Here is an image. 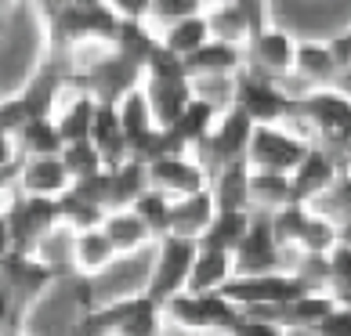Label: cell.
Here are the masks:
<instances>
[{
    "label": "cell",
    "mask_w": 351,
    "mask_h": 336,
    "mask_svg": "<svg viewBox=\"0 0 351 336\" xmlns=\"http://www.w3.org/2000/svg\"><path fill=\"white\" fill-rule=\"evenodd\" d=\"M141 90L149 98V109L156 116V123L163 127H174L181 120L192 101H196V83L185 69V58L171 55L163 44H156V51L145 62V73H141Z\"/></svg>",
    "instance_id": "1"
},
{
    "label": "cell",
    "mask_w": 351,
    "mask_h": 336,
    "mask_svg": "<svg viewBox=\"0 0 351 336\" xmlns=\"http://www.w3.org/2000/svg\"><path fill=\"white\" fill-rule=\"evenodd\" d=\"M311 127V134L319 138V148H326L330 156L348 166L351 163V98L337 87L311 90V94L297 98V116Z\"/></svg>",
    "instance_id": "2"
},
{
    "label": "cell",
    "mask_w": 351,
    "mask_h": 336,
    "mask_svg": "<svg viewBox=\"0 0 351 336\" xmlns=\"http://www.w3.org/2000/svg\"><path fill=\"white\" fill-rule=\"evenodd\" d=\"M0 275H4V318H8L4 333H19L22 315L40 300V293H47V286L58 279V271H55V264L40 261L36 253L4 250Z\"/></svg>",
    "instance_id": "3"
},
{
    "label": "cell",
    "mask_w": 351,
    "mask_h": 336,
    "mask_svg": "<svg viewBox=\"0 0 351 336\" xmlns=\"http://www.w3.org/2000/svg\"><path fill=\"white\" fill-rule=\"evenodd\" d=\"M123 29H127V22L116 15L112 4H66V8L51 11V33H55V40L73 44V47L84 40L116 47Z\"/></svg>",
    "instance_id": "4"
},
{
    "label": "cell",
    "mask_w": 351,
    "mask_h": 336,
    "mask_svg": "<svg viewBox=\"0 0 351 336\" xmlns=\"http://www.w3.org/2000/svg\"><path fill=\"white\" fill-rule=\"evenodd\" d=\"M196 257H199V242H192V239L167 235L163 242H156V261H152L149 282L141 293L160 307L171 304L174 296L189 293V279H192V268H196Z\"/></svg>",
    "instance_id": "5"
},
{
    "label": "cell",
    "mask_w": 351,
    "mask_h": 336,
    "mask_svg": "<svg viewBox=\"0 0 351 336\" xmlns=\"http://www.w3.org/2000/svg\"><path fill=\"white\" fill-rule=\"evenodd\" d=\"M271 228H276V235L282 246H293L301 253H319L326 257L341 246V224L330 221L326 214L311 210V206H286V210L271 214Z\"/></svg>",
    "instance_id": "6"
},
{
    "label": "cell",
    "mask_w": 351,
    "mask_h": 336,
    "mask_svg": "<svg viewBox=\"0 0 351 336\" xmlns=\"http://www.w3.org/2000/svg\"><path fill=\"white\" fill-rule=\"evenodd\" d=\"M163 318L185 333H221L225 336L243 311L221 293H181L171 304H163Z\"/></svg>",
    "instance_id": "7"
},
{
    "label": "cell",
    "mask_w": 351,
    "mask_h": 336,
    "mask_svg": "<svg viewBox=\"0 0 351 336\" xmlns=\"http://www.w3.org/2000/svg\"><path fill=\"white\" fill-rule=\"evenodd\" d=\"M236 109H243L257 127H279L282 120L297 116V98L279 80L243 69L236 76Z\"/></svg>",
    "instance_id": "8"
},
{
    "label": "cell",
    "mask_w": 351,
    "mask_h": 336,
    "mask_svg": "<svg viewBox=\"0 0 351 336\" xmlns=\"http://www.w3.org/2000/svg\"><path fill=\"white\" fill-rule=\"evenodd\" d=\"M55 228H62L58 199H33V196H25V199H19V203H8V206H4L8 250L36 253V246H40V242H44Z\"/></svg>",
    "instance_id": "9"
},
{
    "label": "cell",
    "mask_w": 351,
    "mask_h": 336,
    "mask_svg": "<svg viewBox=\"0 0 351 336\" xmlns=\"http://www.w3.org/2000/svg\"><path fill=\"white\" fill-rule=\"evenodd\" d=\"M311 289L304 286L293 271H282V275H257V279H232L221 296L232 300L239 311H257V307H279V304H293L308 296Z\"/></svg>",
    "instance_id": "10"
},
{
    "label": "cell",
    "mask_w": 351,
    "mask_h": 336,
    "mask_svg": "<svg viewBox=\"0 0 351 336\" xmlns=\"http://www.w3.org/2000/svg\"><path fill=\"white\" fill-rule=\"evenodd\" d=\"M236 279H257V275H282L286 271V253L282 242L271 228V214H254L250 235L236 250Z\"/></svg>",
    "instance_id": "11"
},
{
    "label": "cell",
    "mask_w": 351,
    "mask_h": 336,
    "mask_svg": "<svg viewBox=\"0 0 351 336\" xmlns=\"http://www.w3.org/2000/svg\"><path fill=\"white\" fill-rule=\"evenodd\" d=\"M87 322H95L109 336H160L163 307L149 300L145 293H138V296H123V300H116L109 307H98Z\"/></svg>",
    "instance_id": "12"
},
{
    "label": "cell",
    "mask_w": 351,
    "mask_h": 336,
    "mask_svg": "<svg viewBox=\"0 0 351 336\" xmlns=\"http://www.w3.org/2000/svg\"><path fill=\"white\" fill-rule=\"evenodd\" d=\"M308 141L297 138L282 127H257L254 141H250V152H246V163L254 170H271V174H297V166L304 163L308 156Z\"/></svg>",
    "instance_id": "13"
},
{
    "label": "cell",
    "mask_w": 351,
    "mask_h": 336,
    "mask_svg": "<svg viewBox=\"0 0 351 336\" xmlns=\"http://www.w3.org/2000/svg\"><path fill=\"white\" fill-rule=\"evenodd\" d=\"M254 131H257V123L243 109L232 105L228 112H221L210 141L203 145V156H206V163H210V174L225 170V166H232V163H243L246 152H250Z\"/></svg>",
    "instance_id": "14"
},
{
    "label": "cell",
    "mask_w": 351,
    "mask_h": 336,
    "mask_svg": "<svg viewBox=\"0 0 351 336\" xmlns=\"http://www.w3.org/2000/svg\"><path fill=\"white\" fill-rule=\"evenodd\" d=\"M246 51V73H257V76H268V80H286L293 76L297 66V40L279 25H268L254 36L250 44L243 47Z\"/></svg>",
    "instance_id": "15"
},
{
    "label": "cell",
    "mask_w": 351,
    "mask_h": 336,
    "mask_svg": "<svg viewBox=\"0 0 351 336\" xmlns=\"http://www.w3.org/2000/svg\"><path fill=\"white\" fill-rule=\"evenodd\" d=\"M206 22H210L214 40L246 47L261 29H268V8L265 4H239V0H232V4L206 8Z\"/></svg>",
    "instance_id": "16"
},
{
    "label": "cell",
    "mask_w": 351,
    "mask_h": 336,
    "mask_svg": "<svg viewBox=\"0 0 351 336\" xmlns=\"http://www.w3.org/2000/svg\"><path fill=\"white\" fill-rule=\"evenodd\" d=\"M149 181L167 199H189V196H199V192H210L206 166L192 163L189 156H167V159L149 163Z\"/></svg>",
    "instance_id": "17"
},
{
    "label": "cell",
    "mask_w": 351,
    "mask_h": 336,
    "mask_svg": "<svg viewBox=\"0 0 351 336\" xmlns=\"http://www.w3.org/2000/svg\"><path fill=\"white\" fill-rule=\"evenodd\" d=\"M341 177H344V166L337 163L326 148L311 145L304 163L297 166V174H293L297 203H301V206H319L337 185H341Z\"/></svg>",
    "instance_id": "18"
},
{
    "label": "cell",
    "mask_w": 351,
    "mask_h": 336,
    "mask_svg": "<svg viewBox=\"0 0 351 336\" xmlns=\"http://www.w3.org/2000/svg\"><path fill=\"white\" fill-rule=\"evenodd\" d=\"M116 112H120L127 145H131V159L149 163L152 141H156V134H160V123H156V116L149 109V98H145V90H141V83L116 101Z\"/></svg>",
    "instance_id": "19"
},
{
    "label": "cell",
    "mask_w": 351,
    "mask_h": 336,
    "mask_svg": "<svg viewBox=\"0 0 351 336\" xmlns=\"http://www.w3.org/2000/svg\"><path fill=\"white\" fill-rule=\"evenodd\" d=\"M341 73L333 58V47L326 40H301L297 44V66H293V80H297V94H311V90H326L333 83V76Z\"/></svg>",
    "instance_id": "20"
},
{
    "label": "cell",
    "mask_w": 351,
    "mask_h": 336,
    "mask_svg": "<svg viewBox=\"0 0 351 336\" xmlns=\"http://www.w3.org/2000/svg\"><path fill=\"white\" fill-rule=\"evenodd\" d=\"M22 188L33 199H62L73 192V177L66 170L62 156H36L22 163Z\"/></svg>",
    "instance_id": "21"
},
{
    "label": "cell",
    "mask_w": 351,
    "mask_h": 336,
    "mask_svg": "<svg viewBox=\"0 0 351 336\" xmlns=\"http://www.w3.org/2000/svg\"><path fill=\"white\" fill-rule=\"evenodd\" d=\"M185 69L192 80H214V76H236L246 69V51L236 44H225V40H210L206 47H199L192 58H185Z\"/></svg>",
    "instance_id": "22"
},
{
    "label": "cell",
    "mask_w": 351,
    "mask_h": 336,
    "mask_svg": "<svg viewBox=\"0 0 351 336\" xmlns=\"http://www.w3.org/2000/svg\"><path fill=\"white\" fill-rule=\"evenodd\" d=\"M214 217H217V203H214L210 192H199V196H189V199H174L171 235L199 242L206 235V228L214 224Z\"/></svg>",
    "instance_id": "23"
},
{
    "label": "cell",
    "mask_w": 351,
    "mask_h": 336,
    "mask_svg": "<svg viewBox=\"0 0 351 336\" xmlns=\"http://www.w3.org/2000/svg\"><path fill=\"white\" fill-rule=\"evenodd\" d=\"M95 148L101 152V159H106L109 170L116 166H123L131 159V145H127V134H123V123H120V112H116L112 101H101L98 105V120H95Z\"/></svg>",
    "instance_id": "24"
},
{
    "label": "cell",
    "mask_w": 351,
    "mask_h": 336,
    "mask_svg": "<svg viewBox=\"0 0 351 336\" xmlns=\"http://www.w3.org/2000/svg\"><path fill=\"white\" fill-rule=\"evenodd\" d=\"M250 163H232L225 170L210 174V196L217 210H254L250 206Z\"/></svg>",
    "instance_id": "25"
},
{
    "label": "cell",
    "mask_w": 351,
    "mask_h": 336,
    "mask_svg": "<svg viewBox=\"0 0 351 336\" xmlns=\"http://www.w3.org/2000/svg\"><path fill=\"white\" fill-rule=\"evenodd\" d=\"M250 224H254V210H217L214 224L206 228V235L199 239V246L236 257L243 239L250 235Z\"/></svg>",
    "instance_id": "26"
},
{
    "label": "cell",
    "mask_w": 351,
    "mask_h": 336,
    "mask_svg": "<svg viewBox=\"0 0 351 336\" xmlns=\"http://www.w3.org/2000/svg\"><path fill=\"white\" fill-rule=\"evenodd\" d=\"M293 203H297V192L290 174L250 170V206H257V214H279Z\"/></svg>",
    "instance_id": "27"
},
{
    "label": "cell",
    "mask_w": 351,
    "mask_h": 336,
    "mask_svg": "<svg viewBox=\"0 0 351 336\" xmlns=\"http://www.w3.org/2000/svg\"><path fill=\"white\" fill-rule=\"evenodd\" d=\"M69 250H73V264H76V271L80 275H101V271H109L112 268V261L120 253H116V246L109 242V235L101 228H95V231H84V235H73V242H69Z\"/></svg>",
    "instance_id": "28"
},
{
    "label": "cell",
    "mask_w": 351,
    "mask_h": 336,
    "mask_svg": "<svg viewBox=\"0 0 351 336\" xmlns=\"http://www.w3.org/2000/svg\"><path fill=\"white\" fill-rule=\"evenodd\" d=\"M98 105L101 101L90 94V90H84V94L69 98L66 105L58 109L55 123L62 138H66V145H76V141H90V134H95V120H98Z\"/></svg>",
    "instance_id": "29"
},
{
    "label": "cell",
    "mask_w": 351,
    "mask_h": 336,
    "mask_svg": "<svg viewBox=\"0 0 351 336\" xmlns=\"http://www.w3.org/2000/svg\"><path fill=\"white\" fill-rule=\"evenodd\" d=\"M232 279H236L232 253H217V250L199 246L196 268H192V279H189V293H221Z\"/></svg>",
    "instance_id": "30"
},
{
    "label": "cell",
    "mask_w": 351,
    "mask_h": 336,
    "mask_svg": "<svg viewBox=\"0 0 351 336\" xmlns=\"http://www.w3.org/2000/svg\"><path fill=\"white\" fill-rule=\"evenodd\" d=\"M15 145L25 159H36V156H62L66 152V138H62L58 131V123H55V116L51 120H33V123H25L19 138H15Z\"/></svg>",
    "instance_id": "31"
},
{
    "label": "cell",
    "mask_w": 351,
    "mask_h": 336,
    "mask_svg": "<svg viewBox=\"0 0 351 336\" xmlns=\"http://www.w3.org/2000/svg\"><path fill=\"white\" fill-rule=\"evenodd\" d=\"M210 40H214V33H210V22H206V11L160 33V44L171 51V55H178V58H192L199 47H206Z\"/></svg>",
    "instance_id": "32"
},
{
    "label": "cell",
    "mask_w": 351,
    "mask_h": 336,
    "mask_svg": "<svg viewBox=\"0 0 351 336\" xmlns=\"http://www.w3.org/2000/svg\"><path fill=\"white\" fill-rule=\"evenodd\" d=\"M152 188L149 181V163L141 159H127L123 166H116V181H112V210H134V203Z\"/></svg>",
    "instance_id": "33"
},
{
    "label": "cell",
    "mask_w": 351,
    "mask_h": 336,
    "mask_svg": "<svg viewBox=\"0 0 351 336\" xmlns=\"http://www.w3.org/2000/svg\"><path fill=\"white\" fill-rule=\"evenodd\" d=\"M101 231L109 235V242L116 246V253H138L145 242L152 239V231L145 228V221L134 214V210H116L106 217V224H101Z\"/></svg>",
    "instance_id": "34"
},
{
    "label": "cell",
    "mask_w": 351,
    "mask_h": 336,
    "mask_svg": "<svg viewBox=\"0 0 351 336\" xmlns=\"http://www.w3.org/2000/svg\"><path fill=\"white\" fill-rule=\"evenodd\" d=\"M58 217H62V228L73 231V235H84V231H95L106 224V210H98V206H90L84 199H76L73 192L69 196H62L58 199Z\"/></svg>",
    "instance_id": "35"
},
{
    "label": "cell",
    "mask_w": 351,
    "mask_h": 336,
    "mask_svg": "<svg viewBox=\"0 0 351 336\" xmlns=\"http://www.w3.org/2000/svg\"><path fill=\"white\" fill-rule=\"evenodd\" d=\"M171 210H174V199H167L163 192H156V188H149L145 196L134 203V214L145 221V228L152 231L156 242H163L171 235Z\"/></svg>",
    "instance_id": "36"
},
{
    "label": "cell",
    "mask_w": 351,
    "mask_h": 336,
    "mask_svg": "<svg viewBox=\"0 0 351 336\" xmlns=\"http://www.w3.org/2000/svg\"><path fill=\"white\" fill-rule=\"evenodd\" d=\"M62 163H66L73 185L106 170V159H101V152L95 148V141H76V145H66V152H62Z\"/></svg>",
    "instance_id": "37"
},
{
    "label": "cell",
    "mask_w": 351,
    "mask_h": 336,
    "mask_svg": "<svg viewBox=\"0 0 351 336\" xmlns=\"http://www.w3.org/2000/svg\"><path fill=\"white\" fill-rule=\"evenodd\" d=\"M206 4L203 0H152V11H149V22L156 25V29H171V25L185 22V18H196L203 15Z\"/></svg>",
    "instance_id": "38"
},
{
    "label": "cell",
    "mask_w": 351,
    "mask_h": 336,
    "mask_svg": "<svg viewBox=\"0 0 351 336\" xmlns=\"http://www.w3.org/2000/svg\"><path fill=\"white\" fill-rule=\"evenodd\" d=\"M330 296L341 307H351V246H337L330 253Z\"/></svg>",
    "instance_id": "39"
},
{
    "label": "cell",
    "mask_w": 351,
    "mask_h": 336,
    "mask_svg": "<svg viewBox=\"0 0 351 336\" xmlns=\"http://www.w3.org/2000/svg\"><path fill=\"white\" fill-rule=\"evenodd\" d=\"M112 181H116V170H109V166H106V170L95 174V177L76 181V185H73V196L109 214V210H112Z\"/></svg>",
    "instance_id": "40"
},
{
    "label": "cell",
    "mask_w": 351,
    "mask_h": 336,
    "mask_svg": "<svg viewBox=\"0 0 351 336\" xmlns=\"http://www.w3.org/2000/svg\"><path fill=\"white\" fill-rule=\"evenodd\" d=\"M225 336H286V329L276 326V322H268V318H261V315L243 311V318H239Z\"/></svg>",
    "instance_id": "41"
},
{
    "label": "cell",
    "mask_w": 351,
    "mask_h": 336,
    "mask_svg": "<svg viewBox=\"0 0 351 336\" xmlns=\"http://www.w3.org/2000/svg\"><path fill=\"white\" fill-rule=\"evenodd\" d=\"M315 333H319V336H351V307L337 304L333 311L322 318V326H319Z\"/></svg>",
    "instance_id": "42"
},
{
    "label": "cell",
    "mask_w": 351,
    "mask_h": 336,
    "mask_svg": "<svg viewBox=\"0 0 351 336\" xmlns=\"http://www.w3.org/2000/svg\"><path fill=\"white\" fill-rule=\"evenodd\" d=\"M330 47H333V58H337V69H351V25L344 33H337L333 40H330Z\"/></svg>",
    "instance_id": "43"
},
{
    "label": "cell",
    "mask_w": 351,
    "mask_h": 336,
    "mask_svg": "<svg viewBox=\"0 0 351 336\" xmlns=\"http://www.w3.org/2000/svg\"><path fill=\"white\" fill-rule=\"evenodd\" d=\"M286 336H319V333H315V329H290Z\"/></svg>",
    "instance_id": "44"
},
{
    "label": "cell",
    "mask_w": 351,
    "mask_h": 336,
    "mask_svg": "<svg viewBox=\"0 0 351 336\" xmlns=\"http://www.w3.org/2000/svg\"><path fill=\"white\" fill-rule=\"evenodd\" d=\"M341 242H344V246H351V224L341 228Z\"/></svg>",
    "instance_id": "45"
},
{
    "label": "cell",
    "mask_w": 351,
    "mask_h": 336,
    "mask_svg": "<svg viewBox=\"0 0 351 336\" xmlns=\"http://www.w3.org/2000/svg\"><path fill=\"white\" fill-rule=\"evenodd\" d=\"M4 336H22V333H4Z\"/></svg>",
    "instance_id": "46"
},
{
    "label": "cell",
    "mask_w": 351,
    "mask_h": 336,
    "mask_svg": "<svg viewBox=\"0 0 351 336\" xmlns=\"http://www.w3.org/2000/svg\"><path fill=\"white\" fill-rule=\"evenodd\" d=\"M101 336H109V333H101Z\"/></svg>",
    "instance_id": "47"
}]
</instances>
